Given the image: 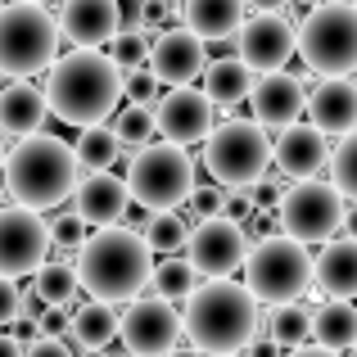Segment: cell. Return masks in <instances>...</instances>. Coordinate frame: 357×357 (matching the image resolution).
Instances as JSON below:
<instances>
[{"label": "cell", "mask_w": 357, "mask_h": 357, "mask_svg": "<svg viewBox=\"0 0 357 357\" xmlns=\"http://www.w3.org/2000/svg\"><path fill=\"white\" fill-rule=\"evenodd\" d=\"M294 54L321 77H349L357 68V5L321 0L294 27Z\"/></svg>", "instance_id": "5b68a950"}, {"label": "cell", "mask_w": 357, "mask_h": 357, "mask_svg": "<svg viewBox=\"0 0 357 357\" xmlns=\"http://www.w3.org/2000/svg\"><path fill=\"white\" fill-rule=\"evenodd\" d=\"M267 340H276L280 349H303V344H312V307L298 303V298H289V303H271Z\"/></svg>", "instance_id": "83f0119b"}, {"label": "cell", "mask_w": 357, "mask_h": 357, "mask_svg": "<svg viewBox=\"0 0 357 357\" xmlns=\"http://www.w3.org/2000/svg\"><path fill=\"white\" fill-rule=\"evenodd\" d=\"M122 181H127V195L145 213H181V204L195 190V158L181 145L149 140L131 154V167Z\"/></svg>", "instance_id": "8992f818"}, {"label": "cell", "mask_w": 357, "mask_h": 357, "mask_svg": "<svg viewBox=\"0 0 357 357\" xmlns=\"http://www.w3.org/2000/svg\"><path fill=\"white\" fill-rule=\"evenodd\" d=\"M312 285L331 298L357 294V240L353 236H335L321 244V253L312 258Z\"/></svg>", "instance_id": "7402d4cb"}, {"label": "cell", "mask_w": 357, "mask_h": 357, "mask_svg": "<svg viewBox=\"0 0 357 357\" xmlns=\"http://www.w3.org/2000/svg\"><path fill=\"white\" fill-rule=\"evenodd\" d=\"M244 5H258V9H271V14H280V9H289V0H244Z\"/></svg>", "instance_id": "7dc6e473"}, {"label": "cell", "mask_w": 357, "mask_h": 357, "mask_svg": "<svg viewBox=\"0 0 357 357\" xmlns=\"http://www.w3.org/2000/svg\"><path fill=\"white\" fill-rule=\"evenodd\" d=\"M285 357H340V353H326V349H317V344H303V349H289Z\"/></svg>", "instance_id": "bcb514c9"}, {"label": "cell", "mask_w": 357, "mask_h": 357, "mask_svg": "<svg viewBox=\"0 0 357 357\" xmlns=\"http://www.w3.org/2000/svg\"><path fill=\"white\" fill-rule=\"evenodd\" d=\"M68 312H73V307H41V317H36V335H45V340H63V335H68Z\"/></svg>", "instance_id": "f35d334b"}, {"label": "cell", "mask_w": 357, "mask_h": 357, "mask_svg": "<svg viewBox=\"0 0 357 357\" xmlns=\"http://www.w3.org/2000/svg\"><path fill=\"white\" fill-rule=\"evenodd\" d=\"M303 77H294V73H262V77H253V91H249V105H253V127H289V122H298L303 114Z\"/></svg>", "instance_id": "d6986e66"}, {"label": "cell", "mask_w": 357, "mask_h": 357, "mask_svg": "<svg viewBox=\"0 0 357 357\" xmlns=\"http://www.w3.org/2000/svg\"><path fill=\"white\" fill-rule=\"evenodd\" d=\"M122 96L131 100L136 109H149L158 100V82L149 68H136V73H122Z\"/></svg>", "instance_id": "8d00e7d4"}, {"label": "cell", "mask_w": 357, "mask_h": 357, "mask_svg": "<svg viewBox=\"0 0 357 357\" xmlns=\"http://www.w3.org/2000/svg\"><path fill=\"white\" fill-rule=\"evenodd\" d=\"M27 5H41V0H27Z\"/></svg>", "instance_id": "f907efd6"}, {"label": "cell", "mask_w": 357, "mask_h": 357, "mask_svg": "<svg viewBox=\"0 0 357 357\" xmlns=\"http://www.w3.org/2000/svg\"><path fill=\"white\" fill-rule=\"evenodd\" d=\"M18 317V285L0 276V326H14Z\"/></svg>", "instance_id": "b9f144b4"}, {"label": "cell", "mask_w": 357, "mask_h": 357, "mask_svg": "<svg viewBox=\"0 0 357 357\" xmlns=\"http://www.w3.org/2000/svg\"><path fill=\"white\" fill-rule=\"evenodd\" d=\"M195 285H199V276H195V267L185 262V253L163 258V262L149 267V289H154V298H163V303H185V298L195 294Z\"/></svg>", "instance_id": "f546056e"}, {"label": "cell", "mask_w": 357, "mask_h": 357, "mask_svg": "<svg viewBox=\"0 0 357 357\" xmlns=\"http://www.w3.org/2000/svg\"><path fill=\"white\" fill-rule=\"evenodd\" d=\"M326 136L312 127V122H289V127L276 131V145H271V167L289 181H317L326 167Z\"/></svg>", "instance_id": "e0dca14e"}, {"label": "cell", "mask_w": 357, "mask_h": 357, "mask_svg": "<svg viewBox=\"0 0 357 357\" xmlns=\"http://www.w3.org/2000/svg\"><path fill=\"white\" fill-rule=\"evenodd\" d=\"M181 335L204 357H236L258 335V303L240 280H204L185 298Z\"/></svg>", "instance_id": "3957f363"}, {"label": "cell", "mask_w": 357, "mask_h": 357, "mask_svg": "<svg viewBox=\"0 0 357 357\" xmlns=\"http://www.w3.org/2000/svg\"><path fill=\"white\" fill-rule=\"evenodd\" d=\"M0 163H5V140H0Z\"/></svg>", "instance_id": "681fc988"}, {"label": "cell", "mask_w": 357, "mask_h": 357, "mask_svg": "<svg viewBox=\"0 0 357 357\" xmlns=\"http://www.w3.org/2000/svg\"><path fill=\"white\" fill-rule=\"evenodd\" d=\"M50 109H45V96L32 86V82H9L0 86V131L5 136H36L45 127Z\"/></svg>", "instance_id": "cb8c5ba5"}, {"label": "cell", "mask_w": 357, "mask_h": 357, "mask_svg": "<svg viewBox=\"0 0 357 357\" xmlns=\"http://www.w3.org/2000/svg\"><path fill=\"white\" fill-rule=\"evenodd\" d=\"M45 240H50V249L59 253H77V244L86 240V222L82 218H73V213H63V218H54V222H45Z\"/></svg>", "instance_id": "d590c367"}, {"label": "cell", "mask_w": 357, "mask_h": 357, "mask_svg": "<svg viewBox=\"0 0 357 357\" xmlns=\"http://www.w3.org/2000/svg\"><path fill=\"white\" fill-rule=\"evenodd\" d=\"M145 59H149V36L145 32H118L114 41H109V63H114L118 73L145 68Z\"/></svg>", "instance_id": "e575fe53"}, {"label": "cell", "mask_w": 357, "mask_h": 357, "mask_svg": "<svg viewBox=\"0 0 357 357\" xmlns=\"http://www.w3.org/2000/svg\"><path fill=\"white\" fill-rule=\"evenodd\" d=\"M204 63H208L204 41H199V36H190L181 23L167 27V32H158L154 41H149L145 68L154 73L158 86H190V82L204 73Z\"/></svg>", "instance_id": "2e32d148"}, {"label": "cell", "mask_w": 357, "mask_h": 357, "mask_svg": "<svg viewBox=\"0 0 357 357\" xmlns=\"http://www.w3.org/2000/svg\"><path fill=\"white\" fill-rule=\"evenodd\" d=\"M149 118H154V131L167 140V145H199L213 127H218V109L208 105L199 86H167L158 91V100L149 105Z\"/></svg>", "instance_id": "4fadbf2b"}, {"label": "cell", "mask_w": 357, "mask_h": 357, "mask_svg": "<svg viewBox=\"0 0 357 357\" xmlns=\"http://www.w3.org/2000/svg\"><path fill=\"white\" fill-rule=\"evenodd\" d=\"M114 140L122 149H140V145H149V136H154V118H149V109H136V105H127V109H114Z\"/></svg>", "instance_id": "836d02e7"}, {"label": "cell", "mask_w": 357, "mask_h": 357, "mask_svg": "<svg viewBox=\"0 0 357 357\" xmlns=\"http://www.w3.org/2000/svg\"><path fill=\"white\" fill-rule=\"evenodd\" d=\"M249 213H253V195L249 190H227V195H222V213H218V218L240 222V227H244V218H249Z\"/></svg>", "instance_id": "ab89813d"}, {"label": "cell", "mask_w": 357, "mask_h": 357, "mask_svg": "<svg viewBox=\"0 0 357 357\" xmlns=\"http://www.w3.org/2000/svg\"><path fill=\"white\" fill-rule=\"evenodd\" d=\"M167 357H204V353H195V349H172Z\"/></svg>", "instance_id": "c3c4849f"}, {"label": "cell", "mask_w": 357, "mask_h": 357, "mask_svg": "<svg viewBox=\"0 0 357 357\" xmlns=\"http://www.w3.org/2000/svg\"><path fill=\"white\" fill-rule=\"evenodd\" d=\"M204 167L213 172V181L222 190H249L258 176L271 172V140L253 122H218L204 136Z\"/></svg>", "instance_id": "30bf717a"}, {"label": "cell", "mask_w": 357, "mask_h": 357, "mask_svg": "<svg viewBox=\"0 0 357 357\" xmlns=\"http://www.w3.org/2000/svg\"><path fill=\"white\" fill-rule=\"evenodd\" d=\"M236 357H240V353H236Z\"/></svg>", "instance_id": "f5cc1de1"}, {"label": "cell", "mask_w": 357, "mask_h": 357, "mask_svg": "<svg viewBox=\"0 0 357 357\" xmlns=\"http://www.w3.org/2000/svg\"><path fill=\"white\" fill-rule=\"evenodd\" d=\"M312 344L340 357L357 344V307L349 298H326L321 307H312Z\"/></svg>", "instance_id": "d4e9b609"}, {"label": "cell", "mask_w": 357, "mask_h": 357, "mask_svg": "<svg viewBox=\"0 0 357 357\" xmlns=\"http://www.w3.org/2000/svg\"><path fill=\"white\" fill-rule=\"evenodd\" d=\"M244 14H249V5L244 0H185L181 5V18H185V32L190 36H199L204 45H218V41H227V36H236L240 32V23H244Z\"/></svg>", "instance_id": "603a6c76"}, {"label": "cell", "mask_w": 357, "mask_h": 357, "mask_svg": "<svg viewBox=\"0 0 357 357\" xmlns=\"http://www.w3.org/2000/svg\"><path fill=\"white\" fill-rule=\"evenodd\" d=\"M326 172H331V185L353 199L357 195V136H340V145H331L326 154Z\"/></svg>", "instance_id": "d6a6232c"}, {"label": "cell", "mask_w": 357, "mask_h": 357, "mask_svg": "<svg viewBox=\"0 0 357 357\" xmlns=\"http://www.w3.org/2000/svg\"><path fill=\"white\" fill-rule=\"evenodd\" d=\"M236 36V59L249 73H285V63L294 59V23L285 14H271V9L244 14Z\"/></svg>", "instance_id": "5bb4252c"}, {"label": "cell", "mask_w": 357, "mask_h": 357, "mask_svg": "<svg viewBox=\"0 0 357 357\" xmlns=\"http://www.w3.org/2000/svg\"><path fill=\"white\" fill-rule=\"evenodd\" d=\"M127 204H131V195H127V181L118 172H86L73 185V218L86 222V231L118 227Z\"/></svg>", "instance_id": "ac0fdd59"}, {"label": "cell", "mask_w": 357, "mask_h": 357, "mask_svg": "<svg viewBox=\"0 0 357 357\" xmlns=\"http://www.w3.org/2000/svg\"><path fill=\"white\" fill-rule=\"evenodd\" d=\"M32 294L45 307H77V276H73V262L63 258H45L32 271Z\"/></svg>", "instance_id": "f1b7e54d"}, {"label": "cell", "mask_w": 357, "mask_h": 357, "mask_svg": "<svg viewBox=\"0 0 357 357\" xmlns=\"http://www.w3.org/2000/svg\"><path fill=\"white\" fill-rule=\"evenodd\" d=\"M185 236H190V222L181 218V213H149V222H145V249L149 253H181L185 249Z\"/></svg>", "instance_id": "1f68e13d"}, {"label": "cell", "mask_w": 357, "mask_h": 357, "mask_svg": "<svg viewBox=\"0 0 357 357\" xmlns=\"http://www.w3.org/2000/svg\"><path fill=\"white\" fill-rule=\"evenodd\" d=\"M118 340L127 357H167L181 344V312L163 298H127V312L118 317Z\"/></svg>", "instance_id": "8fae6325"}, {"label": "cell", "mask_w": 357, "mask_h": 357, "mask_svg": "<svg viewBox=\"0 0 357 357\" xmlns=\"http://www.w3.org/2000/svg\"><path fill=\"white\" fill-rule=\"evenodd\" d=\"M68 335L77 340V349L82 353H105V349H114V340H118V312L109 303H77L68 312Z\"/></svg>", "instance_id": "4316f807"}, {"label": "cell", "mask_w": 357, "mask_h": 357, "mask_svg": "<svg viewBox=\"0 0 357 357\" xmlns=\"http://www.w3.org/2000/svg\"><path fill=\"white\" fill-rule=\"evenodd\" d=\"M149 267H154V253L145 249L140 231H127V227L86 231V240L77 244V258H73L77 289H86L96 303H109V307L136 298L149 285Z\"/></svg>", "instance_id": "7a4b0ae2"}, {"label": "cell", "mask_w": 357, "mask_h": 357, "mask_svg": "<svg viewBox=\"0 0 357 357\" xmlns=\"http://www.w3.org/2000/svg\"><path fill=\"white\" fill-rule=\"evenodd\" d=\"M349 213L353 199H344L331 181H298L289 190H280L271 222H276V236L307 249V244H326L340 236L349 227Z\"/></svg>", "instance_id": "ba28073f"}, {"label": "cell", "mask_w": 357, "mask_h": 357, "mask_svg": "<svg viewBox=\"0 0 357 357\" xmlns=\"http://www.w3.org/2000/svg\"><path fill=\"white\" fill-rule=\"evenodd\" d=\"M59 54V27L45 5H0V77H36Z\"/></svg>", "instance_id": "9c48e42d"}, {"label": "cell", "mask_w": 357, "mask_h": 357, "mask_svg": "<svg viewBox=\"0 0 357 357\" xmlns=\"http://www.w3.org/2000/svg\"><path fill=\"white\" fill-rule=\"evenodd\" d=\"M114 14H118V32H145L149 0H114Z\"/></svg>", "instance_id": "74e56055"}, {"label": "cell", "mask_w": 357, "mask_h": 357, "mask_svg": "<svg viewBox=\"0 0 357 357\" xmlns=\"http://www.w3.org/2000/svg\"><path fill=\"white\" fill-rule=\"evenodd\" d=\"M240 267H244L240 285L249 289L253 303H289V298L307 294V285H312V253L303 244L276 236V231L253 240Z\"/></svg>", "instance_id": "52a82bcc"}, {"label": "cell", "mask_w": 357, "mask_h": 357, "mask_svg": "<svg viewBox=\"0 0 357 357\" xmlns=\"http://www.w3.org/2000/svg\"><path fill=\"white\" fill-rule=\"evenodd\" d=\"M45 258H50V240H45L41 213H27L18 204L0 208V276L5 280L32 276Z\"/></svg>", "instance_id": "9a60e30c"}, {"label": "cell", "mask_w": 357, "mask_h": 357, "mask_svg": "<svg viewBox=\"0 0 357 357\" xmlns=\"http://www.w3.org/2000/svg\"><path fill=\"white\" fill-rule=\"evenodd\" d=\"M0 357H23V340H14V335H0Z\"/></svg>", "instance_id": "f6af8a7d"}, {"label": "cell", "mask_w": 357, "mask_h": 357, "mask_svg": "<svg viewBox=\"0 0 357 357\" xmlns=\"http://www.w3.org/2000/svg\"><path fill=\"white\" fill-rule=\"evenodd\" d=\"M54 27H59V36L73 41V50H100L118 36L114 0H63Z\"/></svg>", "instance_id": "44dd1931"}, {"label": "cell", "mask_w": 357, "mask_h": 357, "mask_svg": "<svg viewBox=\"0 0 357 357\" xmlns=\"http://www.w3.org/2000/svg\"><path fill=\"white\" fill-rule=\"evenodd\" d=\"M45 109L68 127H100L122 105V73L105 50H68L54 54L45 68Z\"/></svg>", "instance_id": "6da1fadb"}, {"label": "cell", "mask_w": 357, "mask_h": 357, "mask_svg": "<svg viewBox=\"0 0 357 357\" xmlns=\"http://www.w3.org/2000/svg\"><path fill=\"white\" fill-rule=\"evenodd\" d=\"M303 114L321 136H353L357 127V86L349 77H321L303 96Z\"/></svg>", "instance_id": "ffe728a7"}, {"label": "cell", "mask_w": 357, "mask_h": 357, "mask_svg": "<svg viewBox=\"0 0 357 357\" xmlns=\"http://www.w3.org/2000/svg\"><path fill=\"white\" fill-rule=\"evenodd\" d=\"M36 317H41V298H36L32 289H27V294L18 289V317H14V321H32L36 326Z\"/></svg>", "instance_id": "7bdbcfd3"}, {"label": "cell", "mask_w": 357, "mask_h": 357, "mask_svg": "<svg viewBox=\"0 0 357 357\" xmlns=\"http://www.w3.org/2000/svg\"><path fill=\"white\" fill-rule=\"evenodd\" d=\"M122 158V145L114 140V131L100 122V127H82L77 145H73V163H77V172L86 167V172H114V163Z\"/></svg>", "instance_id": "4dcf8cb0"}, {"label": "cell", "mask_w": 357, "mask_h": 357, "mask_svg": "<svg viewBox=\"0 0 357 357\" xmlns=\"http://www.w3.org/2000/svg\"><path fill=\"white\" fill-rule=\"evenodd\" d=\"M5 190L18 208L27 213H41V208H54L73 195L77 185V163H73V145L59 136H23L14 149H5Z\"/></svg>", "instance_id": "277c9868"}, {"label": "cell", "mask_w": 357, "mask_h": 357, "mask_svg": "<svg viewBox=\"0 0 357 357\" xmlns=\"http://www.w3.org/2000/svg\"><path fill=\"white\" fill-rule=\"evenodd\" d=\"M199 77H204V96H208L213 109H236V105H244V100H249V91H253V73L244 68L236 54L204 63Z\"/></svg>", "instance_id": "484cf974"}, {"label": "cell", "mask_w": 357, "mask_h": 357, "mask_svg": "<svg viewBox=\"0 0 357 357\" xmlns=\"http://www.w3.org/2000/svg\"><path fill=\"white\" fill-rule=\"evenodd\" d=\"M249 357H285V349H280L276 340H267V335H253V340H249Z\"/></svg>", "instance_id": "ee69618b"}, {"label": "cell", "mask_w": 357, "mask_h": 357, "mask_svg": "<svg viewBox=\"0 0 357 357\" xmlns=\"http://www.w3.org/2000/svg\"><path fill=\"white\" fill-rule=\"evenodd\" d=\"M23 357H73V349L63 340H45V335H36V340L23 344Z\"/></svg>", "instance_id": "60d3db41"}, {"label": "cell", "mask_w": 357, "mask_h": 357, "mask_svg": "<svg viewBox=\"0 0 357 357\" xmlns=\"http://www.w3.org/2000/svg\"><path fill=\"white\" fill-rule=\"evenodd\" d=\"M181 253H185V262L195 267L199 280H231V271H240L244 253H249V240H244L240 222L204 218V222L190 227Z\"/></svg>", "instance_id": "7c38bea8"}, {"label": "cell", "mask_w": 357, "mask_h": 357, "mask_svg": "<svg viewBox=\"0 0 357 357\" xmlns=\"http://www.w3.org/2000/svg\"><path fill=\"white\" fill-rule=\"evenodd\" d=\"M0 5H5V0H0Z\"/></svg>", "instance_id": "816d5d0a"}]
</instances>
